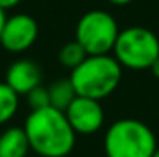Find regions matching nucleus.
Here are the masks:
<instances>
[{
	"label": "nucleus",
	"instance_id": "obj_13",
	"mask_svg": "<svg viewBox=\"0 0 159 157\" xmlns=\"http://www.w3.org/2000/svg\"><path fill=\"white\" fill-rule=\"evenodd\" d=\"M25 96H27V105L31 107V110H39V108L51 107L49 91H48L46 86H43V85H37L36 88H32Z\"/></svg>",
	"mask_w": 159,
	"mask_h": 157
},
{
	"label": "nucleus",
	"instance_id": "obj_14",
	"mask_svg": "<svg viewBox=\"0 0 159 157\" xmlns=\"http://www.w3.org/2000/svg\"><path fill=\"white\" fill-rule=\"evenodd\" d=\"M20 2H22V0H0V7H2L3 10H9V9L17 7Z\"/></svg>",
	"mask_w": 159,
	"mask_h": 157
},
{
	"label": "nucleus",
	"instance_id": "obj_5",
	"mask_svg": "<svg viewBox=\"0 0 159 157\" xmlns=\"http://www.w3.org/2000/svg\"><path fill=\"white\" fill-rule=\"evenodd\" d=\"M119 32V24L108 12L90 10L80 17L75 29V41L88 56L108 54L115 46Z\"/></svg>",
	"mask_w": 159,
	"mask_h": 157
},
{
	"label": "nucleus",
	"instance_id": "obj_18",
	"mask_svg": "<svg viewBox=\"0 0 159 157\" xmlns=\"http://www.w3.org/2000/svg\"><path fill=\"white\" fill-rule=\"evenodd\" d=\"M151 157H159V145L156 147V150L152 152V155H151Z\"/></svg>",
	"mask_w": 159,
	"mask_h": 157
},
{
	"label": "nucleus",
	"instance_id": "obj_4",
	"mask_svg": "<svg viewBox=\"0 0 159 157\" xmlns=\"http://www.w3.org/2000/svg\"><path fill=\"white\" fill-rule=\"evenodd\" d=\"M112 52L122 68L134 71L149 69L159 58V39L147 27L132 25L119 32Z\"/></svg>",
	"mask_w": 159,
	"mask_h": 157
},
{
	"label": "nucleus",
	"instance_id": "obj_8",
	"mask_svg": "<svg viewBox=\"0 0 159 157\" xmlns=\"http://www.w3.org/2000/svg\"><path fill=\"white\" fill-rule=\"evenodd\" d=\"M41 68L31 59H17L7 68L5 73V83L14 91L20 95H27L32 88L41 85Z\"/></svg>",
	"mask_w": 159,
	"mask_h": 157
},
{
	"label": "nucleus",
	"instance_id": "obj_11",
	"mask_svg": "<svg viewBox=\"0 0 159 157\" xmlns=\"http://www.w3.org/2000/svg\"><path fill=\"white\" fill-rule=\"evenodd\" d=\"M19 110V95L3 81L0 83V125L10 122Z\"/></svg>",
	"mask_w": 159,
	"mask_h": 157
},
{
	"label": "nucleus",
	"instance_id": "obj_10",
	"mask_svg": "<svg viewBox=\"0 0 159 157\" xmlns=\"http://www.w3.org/2000/svg\"><path fill=\"white\" fill-rule=\"evenodd\" d=\"M48 91H49L51 107L58 108V110H61V111L66 110L71 105V102L78 96V93H76V89H75L73 83H71L70 76L68 78H58L54 83H51L48 86Z\"/></svg>",
	"mask_w": 159,
	"mask_h": 157
},
{
	"label": "nucleus",
	"instance_id": "obj_2",
	"mask_svg": "<svg viewBox=\"0 0 159 157\" xmlns=\"http://www.w3.org/2000/svg\"><path fill=\"white\" fill-rule=\"evenodd\" d=\"M70 80L80 96L102 102L119 88L122 81V66L108 54L86 56L83 63L71 69Z\"/></svg>",
	"mask_w": 159,
	"mask_h": 157
},
{
	"label": "nucleus",
	"instance_id": "obj_15",
	"mask_svg": "<svg viewBox=\"0 0 159 157\" xmlns=\"http://www.w3.org/2000/svg\"><path fill=\"white\" fill-rule=\"evenodd\" d=\"M149 69H151V73H152V76L159 80V58L152 63V64H151V68H149Z\"/></svg>",
	"mask_w": 159,
	"mask_h": 157
},
{
	"label": "nucleus",
	"instance_id": "obj_3",
	"mask_svg": "<svg viewBox=\"0 0 159 157\" xmlns=\"http://www.w3.org/2000/svg\"><path fill=\"white\" fill-rule=\"evenodd\" d=\"M156 147L154 132L135 118H120L113 122L103 139L107 157H151Z\"/></svg>",
	"mask_w": 159,
	"mask_h": 157
},
{
	"label": "nucleus",
	"instance_id": "obj_17",
	"mask_svg": "<svg viewBox=\"0 0 159 157\" xmlns=\"http://www.w3.org/2000/svg\"><path fill=\"white\" fill-rule=\"evenodd\" d=\"M5 19H7V15H5V10L0 7V34H2V27H3V24H5Z\"/></svg>",
	"mask_w": 159,
	"mask_h": 157
},
{
	"label": "nucleus",
	"instance_id": "obj_16",
	"mask_svg": "<svg viewBox=\"0 0 159 157\" xmlns=\"http://www.w3.org/2000/svg\"><path fill=\"white\" fill-rule=\"evenodd\" d=\"M110 3L113 5H119V7H124V5H129V3H132L134 0H108Z\"/></svg>",
	"mask_w": 159,
	"mask_h": 157
},
{
	"label": "nucleus",
	"instance_id": "obj_12",
	"mask_svg": "<svg viewBox=\"0 0 159 157\" xmlns=\"http://www.w3.org/2000/svg\"><path fill=\"white\" fill-rule=\"evenodd\" d=\"M86 51L83 49L81 46L76 42V41H71V42H66L64 46L59 49V54H58V59L61 63V66L68 69H75L80 63H83V59L86 58Z\"/></svg>",
	"mask_w": 159,
	"mask_h": 157
},
{
	"label": "nucleus",
	"instance_id": "obj_1",
	"mask_svg": "<svg viewBox=\"0 0 159 157\" xmlns=\"http://www.w3.org/2000/svg\"><path fill=\"white\" fill-rule=\"evenodd\" d=\"M31 150L41 157H66L76 142V132L66 113L54 107L31 110L24 123Z\"/></svg>",
	"mask_w": 159,
	"mask_h": 157
},
{
	"label": "nucleus",
	"instance_id": "obj_7",
	"mask_svg": "<svg viewBox=\"0 0 159 157\" xmlns=\"http://www.w3.org/2000/svg\"><path fill=\"white\" fill-rule=\"evenodd\" d=\"M64 113L73 130L80 135H90L98 132L105 122V111L100 100H93L88 96L78 95L64 110Z\"/></svg>",
	"mask_w": 159,
	"mask_h": 157
},
{
	"label": "nucleus",
	"instance_id": "obj_9",
	"mask_svg": "<svg viewBox=\"0 0 159 157\" xmlns=\"http://www.w3.org/2000/svg\"><path fill=\"white\" fill-rule=\"evenodd\" d=\"M31 152L24 127H10L0 135V157H27Z\"/></svg>",
	"mask_w": 159,
	"mask_h": 157
},
{
	"label": "nucleus",
	"instance_id": "obj_6",
	"mask_svg": "<svg viewBox=\"0 0 159 157\" xmlns=\"http://www.w3.org/2000/svg\"><path fill=\"white\" fill-rule=\"evenodd\" d=\"M39 25L27 14H16L5 19L0 34V46L9 52H24L36 42Z\"/></svg>",
	"mask_w": 159,
	"mask_h": 157
}]
</instances>
